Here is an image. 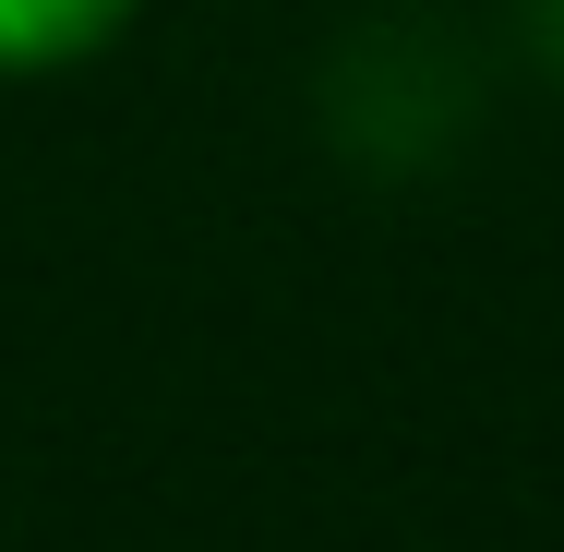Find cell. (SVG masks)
Here are the masks:
<instances>
[{"label":"cell","mask_w":564,"mask_h":552,"mask_svg":"<svg viewBox=\"0 0 564 552\" xmlns=\"http://www.w3.org/2000/svg\"><path fill=\"white\" fill-rule=\"evenodd\" d=\"M313 109H325L348 169L421 181V169H445L456 144H468V120H480V61H468V36H456L445 12H360L337 48H325Z\"/></svg>","instance_id":"obj_1"},{"label":"cell","mask_w":564,"mask_h":552,"mask_svg":"<svg viewBox=\"0 0 564 552\" xmlns=\"http://www.w3.org/2000/svg\"><path fill=\"white\" fill-rule=\"evenodd\" d=\"M132 0H0V73H61L85 48H109Z\"/></svg>","instance_id":"obj_2"},{"label":"cell","mask_w":564,"mask_h":552,"mask_svg":"<svg viewBox=\"0 0 564 552\" xmlns=\"http://www.w3.org/2000/svg\"><path fill=\"white\" fill-rule=\"evenodd\" d=\"M517 24H529V48L553 61V85H564V0H517Z\"/></svg>","instance_id":"obj_3"}]
</instances>
